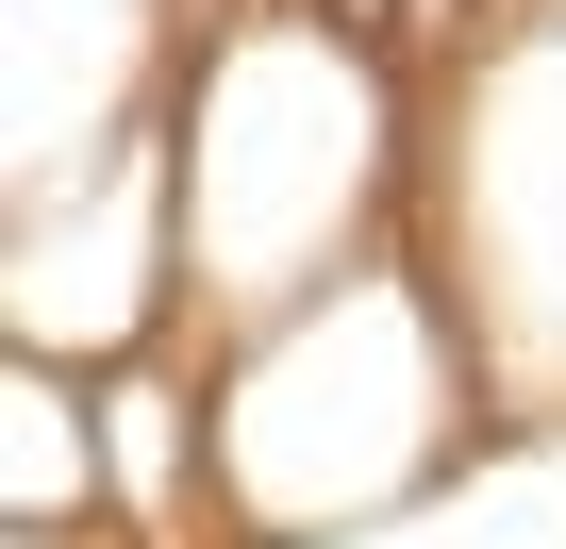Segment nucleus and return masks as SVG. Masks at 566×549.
<instances>
[{
    "label": "nucleus",
    "instance_id": "nucleus-1",
    "mask_svg": "<svg viewBox=\"0 0 566 549\" xmlns=\"http://www.w3.org/2000/svg\"><path fill=\"white\" fill-rule=\"evenodd\" d=\"M167 150H184V334L233 350L384 250V200L417 150V67L334 0H233L184 51Z\"/></svg>",
    "mask_w": 566,
    "mask_h": 549
}]
</instances>
